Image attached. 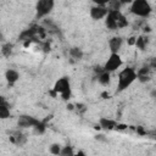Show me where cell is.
I'll return each instance as SVG.
<instances>
[{
  "instance_id": "4dcf8cb0",
  "label": "cell",
  "mask_w": 156,
  "mask_h": 156,
  "mask_svg": "<svg viewBox=\"0 0 156 156\" xmlns=\"http://www.w3.org/2000/svg\"><path fill=\"white\" fill-rule=\"evenodd\" d=\"M155 138H156V136H155Z\"/></svg>"
},
{
  "instance_id": "f1b7e54d",
  "label": "cell",
  "mask_w": 156,
  "mask_h": 156,
  "mask_svg": "<svg viewBox=\"0 0 156 156\" xmlns=\"http://www.w3.org/2000/svg\"><path fill=\"white\" fill-rule=\"evenodd\" d=\"M136 130H138L140 134H145V132L143 130V128H141V127H138V128H136Z\"/></svg>"
},
{
  "instance_id": "603a6c76",
  "label": "cell",
  "mask_w": 156,
  "mask_h": 156,
  "mask_svg": "<svg viewBox=\"0 0 156 156\" xmlns=\"http://www.w3.org/2000/svg\"><path fill=\"white\" fill-rule=\"evenodd\" d=\"M122 6H123V5L121 4L119 0H111L110 4L107 5V7H108L110 10H121Z\"/></svg>"
},
{
  "instance_id": "9c48e42d",
  "label": "cell",
  "mask_w": 156,
  "mask_h": 156,
  "mask_svg": "<svg viewBox=\"0 0 156 156\" xmlns=\"http://www.w3.org/2000/svg\"><path fill=\"white\" fill-rule=\"evenodd\" d=\"M41 28L34 26V27H30V28H27L24 29L23 32H21V34L18 35V39L22 40V41H32L40 32Z\"/></svg>"
},
{
  "instance_id": "ba28073f",
  "label": "cell",
  "mask_w": 156,
  "mask_h": 156,
  "mask_svg": "<svg viewBox=\"0 0 156 156\" xmlns=\"http://www.w3.org/2000/svg\"><path fill=\"white\" fill-rule=\"evenodd\" d=\"M110 9L107 6H104V5H94L90 7V11H89V15L90 17L94 20V21H100L102 18H105L108 13Z\"/></svg>"
},
{
  "instance_id": "7c38bea8",
  "label": "cell",
  "mask_w": 156,
  "mask_h": 156,
  "mask_svg": "<svg viewBox=\"0 0 156 156\" xmlns=\"http://www.w3.org/2000/svg\"><path fill=\"white\" fill-rule=\"evenodd\" d=\"M117 126H118V123L115 119H111L107 117H100V119H99V127L105 130H113L117 128Z\"/></svg>"
},
{
  "instance_id": "ac0fdd59",
  "label": "cell",
  "mask_w": 156,
  "mask_h": 156,
  "mask_svg": "<svg viewBox=\"0 0 156 156\" xmlns=\"http://www.w3.org/2000/svg\"><path fill=\"white\" fill-rule=\"evenodd\" d=\"M68 52H69V56H71L73 60H76V61L82 60V58H83V55H84L83 50H82L80 48H78V46H73V48H71Z\"/></svg>"
},
{
  "instance_id": "ffe728a7",
  "label": "cell",
  "mask_w": 156,
  "mask_h": 156,
  "mask_svg": "<svg viewBox=\"0 0 156 156\" xmlns=\"http://www.w3.org/2000/svg\"><path fill=\"white\" fill-rule=\"evenodd\" d=\"M12 48H13L12 44H10V43H4V44L1 45V54H2V56L10 57V55H11V52H12Z\"/></svg>"
},
{
  "instance_id": "7402d4cb",
  "label": "cell",
  "mask_w": 156,
  "mask_h": 156,
  "mask_svg": "<svg viewBox=\"0 0 156 156\" xmlns=\"http://www.w3.org/2000/svg\"><path fill=\"white\" fill-rule=\"evenodd\" d=\"M73 155H76V152H74V150H73V146H69V145L62 146L61 156H73Z\"/></svg>"
},
{
  "instance_id": "2e32d148",
  "label": "cell",
  "mask_w": 156,
  "mask_h": 156,
  "mask_svg": "<svg viewBox=\"0 0 156 156\" xmlns=\"http://www.w3.org/2000/svg\"><path fill=\"white\" fill-rule=\"evenodd\" d=\"M0 118L1 119L10 118V105L4 98H1V104H0Z\"/></svg>"
},
{
  "instance_id": "f546056e",
  "label": "cell",
  "mask_w": 156,
  "mask_h": 156,
  "mask_svg": "<svg viewBox=\"0 0 156 156\" xmlns=\"http://www.w3.org/2000/svg\"><path fill=\"white\" fill-rule=\"evenodd\" d=\"M77 155H85V154H84L83 151H78V152H77Z\"/></svg>"
},
{
  "instance_id": "d4e9b609",
  "label": "cell",
  "mask_w": 156,
  "mask_h": 156,
  "mask_svg": "<svg viewBox=\"0 0 156 156\" xmlns=\"http://www.w3.org/2000/svg\"><path fill=\"white\" fill-rule=\"evenodd\" d=\"M95 139H96L98 141H104V143L107 141V139H106L105 135H102V134H96V135H95Z\"/></svg>"
},
{
  "instance_id": "8992f818",
  "label": "cell",
  "mask_w": 156,
  "mask_h": 156,
  "mask_svg": "<svg viewBox=\"0 0 156 156\" xmlns=\"http://www.w3.org/2000/svg\"><path fill=\"white\" fill-rule=\"evenodd\" d=\"M122 65H123V61H122V57L119 56V54L118 52H111L107 61L105 62V65L102 67L105 71L112 73V72L117 71L118 68H121Z\"/></svg>"
},
{
  "instance_id": "4316f807",
  "label": "cell",
  "mask_w": 156,
  "mask_h": 156,
  "mask_svg": "<svg viewBox=\"0 0 156 156\" xmlns=\"http://www.w3.org/2000/svg\"><path fill=\"white\" fill-rule=\"evenodd\" d=\"M119 1H121L122 5H127V4H132L133 2V0H119Z\"/></svg>"
},
{
  "instance_id": "484cf974",
  "label": "cell",
  "mask_w": 156,
  "mask_h": 156,
  "mask_svg": "<svg viewBox=\"0 0 156 156\" xmlns=\"http://www.w3.org/2000/svg\"><path fill=\"white\" fill-rule=\"evenodd\" d=\"M135 39H136L135 37H132V38H130V39L128 40V43H129V45H134V44H135Z\"/></svg>"
},
{
  "instance_id": "52a82bcc",
  "label": "cell",
  "mask_w": 156,
  "mask_h": 156,
  "mask_svg": "<svg viewBox=\"0 0 156 156\" xmlns=\"http://www.w3.org/2000/svg\"><path fill=\"white\" fill-rule=\"evenodd\" d=\"M40 122V119L29 116V115H21L17 118V127L18 128H34L38 123Z\"/></svg>"
},
{
  "instance_id": "44dd1931",
  "label": "cell",
  "mask_w": 156,
  "mask_h": 156,
  "mask_svg": "<svg viewBox=\"0 0 156 156\" xmlns=\"http://www.w3.org/2000/svg\"><path fill=\"white\" fill-rule=\"evenodd\" d=\"M61 150H62V146L58 143H54L49 147V152L51 155H61Z\"/></svg>"
},
{
  "instance_id": "d6986e66",
  "label": "cell",
  "mask_w": 156,
  "mask_h": 156,
  "mask_svg": "<svg viewBox=\"0 0 156 156\" xmlns=\"http://www.w3.org/2000/svg\"><path fill=\"white\" fill-rule=\"evenodd\" d=\"M134 45H135V48L139 49L140 51L145 50V49H146V45H147V38H146L145 35H139V37H136Z\"/></svg>"
},
{
  "instance_id": "277c9868",
  "label": "cell",
  "mask_w": 156,
  "mask_h": 156,
  "mask_svg": "<svg viewBox=\"0 0 156 156\" xmlns=\"http://www.w3.org/2000/svg\"><path fill=\"white\" fill-rule=\"evenodd\" d=\"M151 11L152 7L147 0H133V2L130 4V13H133L134 16L145 18L150 16Z\"/></svg>"
},
{
  "instance_id": "6da1fadb",
  "label": "cell",
  "mask_w": 156,
  "mask_h": 156,
  "mask_svg": "<svg viewBox=\"0 0 156 156\" xmlns=\"http://www.w3.org/2000/svg\"><path fill=\"white\" fill-rule=\"evenodd\" d=\"M117 93H122L126 89H128L136 79H138V73L133 67H124L117 77Z\"/></svg>"
},
{
  "instance_id": "e0dca14e",
  "label": "cell",
  "mask_w": 156,
  "mask_h": 156,
  "mask_svg": "<svg viewBox=\"0 0 156 156\" xmlns=\"http://www.w3.org/2000/svg\"><path fill=\"white\" fill-rule=\"evenodd\" d=\"M51 118V116H48V118H45V119H43V121H40L34 128H33V132H34V134H37V135H41V134H44L45 133V130H46V121L48 119H50Z\"/></svg>"
},
{
  "instance_id": "cb8c5ba5",
  "label": "cell",
  "mask_w": 156,
  "mask_h": 156,
  "mask_svg": "<svg viewBox=\"0 0 156 156\" xmlns=\"http://www.w3.org/2000/svg\"><path fill=\"white\" fill-rule=\"evenodd\" d=\"M95 5H104V6H107L110 4L111 0H91Z\"/></svg>"
},
{
  "instance_id": "30bf717a",
  "label": "cell",
  "mask_w": 156,
  "mask_h": 156,
  "mask_svg": "<svg viewBox=\"0 0 156 156\" xmlns=\"http://www.w3.org/2000/svg\"><path fill=\"white\" fill-rule=\"evenodd\" d=\"M10 141L12 144H15V145L22 146L27 141V136L20 130H13V132L10 133Z\"/></svg>"
},
{
  "instance_id": "3957f363",
  "label": "cell",
  "mask_w": 156,
  "mask_h": 156,
  "mask_svg": "<svg viewBox=\"0 0 156 156\" xmlns=\"http://www.w3.org/2000/svg\"><path fill=\"white\" fill-rule=\"evenodd\" d=\"M50 94H52L54 96L56 95H61V98L63 100H68L71 98V94H72V89H71V82H69V78L68 77H61L58 78L55 84H54V88L52 90L50 91Z\"/></svg>"
},
{
  "instance_id": "7a4b0ae2",
  "label": "cell",
  "mask_w": 156,
  "mask_h": 156,
  "mask_svg": "<svg viewBox=\"0 0 156 156\" xmlns=\"http://www.w3.org/2000/svg\"><path fill=\"white\" fill-rule=\"evenodd\" d=\"M105 26L111 30H117L128 26L127 17L121 12V10H110L105 17Z\"/></svg>"
},
{
  "instance_id": "4fadbf2b",
  "label": "cell",
  "mask_w": 156,
  "mask_h": 156,
  "mask_svg": "<svg viewBox=\"0 0 156 156\" xmlns=\"http://www.w3.org/2000/svg\"><path fill=\"white\" fill-rule=\"evenodd\" d=\"M5 79H6V82H7L10 85L15 84V83L20 79V73H18V71H16V69H13V68H9V69L5 72Z\"/></svg>"
},
{
  "instance_id": "83f0119b",
  "label": "cell",
  "mask_w": 156,
  "mask_h": 156,
  "mask_svg": "<svg viewBox=\"0 0 156 156\" xmlns=\"http://www.w3.org/2000/svg\"><path fill=\"white\" fill-rule=\"evenodd\" d=\"M150 95H151V98H154V99L156 100V89H154V90H151V93H150Z\"/></svg>"
},
{
  "instance_id": "8fae6325",
  "label": "cell",
  "mask_w": 156,
  "mask_h": 156,
  "mask_svg": "<svg viewBox=\"0 0 156 156\" xmlns=\"http://www.w3.org/2000/svg\"><path fill=\"white\" fill-rule=\"evenodd\" d=\"M123 45V38L119 35H115L108 40V49L111 52H118Z\"/></svg>"
},
{
  "instance_id": "5bb4252c",
  "label": "cell",
  "mask_w": 156,
  "mask_h": 156,
  "mask_svg": "<svg viewBox=\"0 0 156 156\" xmlns=\"http://www.w3.org/2000/svg\"><path fill=\"white\" fill-rule=\"evenodd\" d=\"M136 73H138V80L139 82L145 83V82H149L150 80V76H149V73H150V66H143V67H140L136 71Z\"/></svg>"
},
{
  "instance_id": "5b68a950",
  "label": "cell",
  "mask_w": 156,
  "mask_h": 156,
  "mask_svg": "<svg viewBox=\"0 0 156 156\" xmlns=\"http://www.w3.org/2000/svg\"><path fill=\"white\" fill-rule=\"evenodd\" d=\"M55 6V0H38L35 4V18L40 20L48 16Z\"/></svg>"
},
{
  "instance_id": "9a60e30c",
  "label": "cell",
  "mask_w": 156,
  "mask_h": 156,
  "mask_svg": "<svg viewBox=\"0 0 156 156\" xmlns=\"http://www.w3.org/2000/svg\"><path fill=\"white\" fill-rule=\"evenodd\" d=\"M98 82H99L101 85L107 87V85L111 83V73L107 72V71H105V69H102L101 72L98 73Z\"/></svg>"
}]
</instances>
